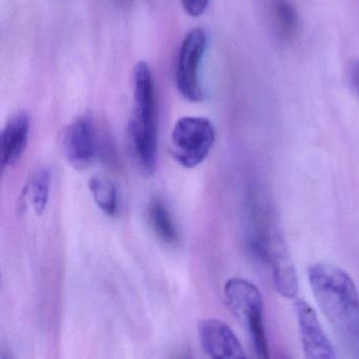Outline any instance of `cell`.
<instances>
[{
	"label": "cell",
	"instance_id": "cell-6",
	"mask_svg": "<svg viewBox=\"0 0 359 359\" xmlns=\"http://www.w3.org/2000/svg\"><path fill=\"white\" fill-rule=\"evenodd\" d=\"M207 33L194 29L184 37L176 66V86L180 94L191 102L203 100V93L199 79V68L207 49Z\"/></svg>",
	"mask_w": 359,
	"mask_h": 359
},
{
	"label": "cell",
	"instance_id": "cell-1",
	"mask_svg": "<svg viewBox=\"0 0 359 359\" xmlns=\"http://www.w3.org/2000/svg\"><path fill=\"white\" fill-rule=\"evenodd\" d=\"M308 279L317 304L351 357L359 358V293L352 277L336 266L312 264Z\"/></svg>",
	"mask_w": 359,
	"mask_h": 359
},
{
	"label": "cell",
	"instance_id": "cell-2",
	"mask_svg": "<svg viewBox=\"0 0 359 359\" xmlns=\"http://www.w3.org/2000/svg\"><path fill=\"white\" fill-rule=\"evenodd\" d=\"M248 250L252 257L269 264L277 292L287 299L297 297L298 279L287 245L266 203L253 201L250 207Z\"/></svg>",
	"mask_w": 359,
	"mask_h": 359
},
{
	"label": "cell",
	"instance_id": "cell-8",
	"mask_svg": "<svg viewBox=\"0 0 359 359\" xmlns=\"http://www.w3.org/2000/svg\"><path fill=\"white\" fill-rule=\"evenodd\" d=\"M96 146L95 130L87 117L73 121L62 132V153L75 169L83 170L91 165L96 154Z\"/></svg>",
	"mask_w": 359,
	"mask_h": 359
},
{
	"label": "cell",
	"instance_id": "cell-7",
	"mask_svg": "<svg viewBox=\"0 0 359 359\" xmlns=\"http://www.w3.org/2000/svg\"><path fill=\"white\" fill-rule=\"evenodd\" d=\"M296 319L304 354L311 359H333L335 348L327 337L314 309L304 299L295 300Z\"/></svg>",
	"mask_w": 359,
	"mask_h": 359
},
{
	"label": "cell",
	"instance_id": "cell-12",
	"mask_svg": "<svg viewBox=\"0 0 359 359\" xmlns=\"http://www.w3.org/2000/svg\"><path fill=\"white\" fill-rule=\"evenodd\" d=\"M51 184L52 171L46 167L37 170L26 186L25 196L30 201L33 209L39 215L45 213L49 201Z\"/></svg>",
	"mask_w": 359,
	"mask_h": 359
},
{
	"label": "cell",
	"instance_id": "cell-16",
	"mask_svg": "<svg viewBox=\"0 0 359 359\" xmlns=\"http://www.w3.org/2000/svg\"><path fill=\"white\" fill-rule=\"evenodd\" d=\"M348 79L359 97V58L351 60L348 67Z\"/></svg>",
	"mask_w": 359,
	"mask_h": 359
},
{
	"label": "cell",
	"instance_id": "cell-13",
	"mask_svg": "<svg viewBox=\"0 0 359 359\" xmlns=\"http://www.w3.org/2000/svg\"><path fill=\"white\" fill-rule=\"evenodd\" d=\"M89 187L98 208L107 215H115L118 196H117V189L114 182L107 176L97 174L90 180Z\"/></svg>",
	"mask_w": 359,
	"mask_h": 359
},
{
	"label": "cell",
	"instance_id": "cell-11",
	"mask_svg": "<svg viewBox=\"0 0 359 359\" xmlns=\"http://www.w3.org/2000/svg\"><path fill=\"white\" fill-rule=\"evenodd\" d=\"M147 216L153 232L163 243L174 245L180 241V233L173 216L163 201H153L149 205Z\"/></svg>",
	"mask_w": 359,
	"mask_h": 359
},
{
	"label": "cell",
	"instance_id": "cell-4",
	"mask_svg": "<svg viewBox=\"0 0 359 359\" xmlns=\"http://www.w3.org/2000/svg\"><path fill=\"white\" fill-rule=\"evenodd\" d=\"M224 297L233 314L243 325L254 352L259 358H269V344L264 325V300L259 289L247 279H229L224 285Z\"/></svg>",
	"mask_w": 359,
	"mask_h": 359
},
{
	"label": "cell",
	"instance_id": "cell-9",
	"mask_svg": "<svg viewBox=\"0 0 359 359\" xmlns=\"http://www.w3.org/2000/svg\"><path fill=\"white\" fill-rule=\"evenodd\" d=\"M198 337L203 352L217 359L245 358L243 346L224 321L203 319L198 323Z\"/></svg>",
	"mask_w": 359,
	"mask_h": 359
},
{
	"label": "cell",
	"instance_id": "cell-10",
	"mask_svg": "<svg viewBox=\"0 0 359 359\" xmlns=\"http://www.w3.org/2000/svg\"><path fill=\"white\" fill-rule=\"evenodd\" d=\"M31 121L28 113L20 111L10 117L0 136L3 169L13 167L26 151L30 135Z\"/></svg>",
	"mask_w": 359,
	"mask_h": 359
},
{
	"label": "cell",
	"instance_id": "cell-5",
	"mask_svg": "<svg viewBox=\"0 0 359 359\" xmlns=\"http://www.w3.org/2000/svg\"><path fill=\"white\" fill-rule=\"evenodd\" d=\"M214 142L215 129L209 119L182 117L172 131V154L182 167L193 169L207 158Z\"/></svg>",
	"mask_w": 359,
	"mask_h": 359
},
{
	"label": "cell",
	"instance_id": "cell-3",
	"mask_svg": "<svg viewBox=\"0 0 359 359\" xmlns=\"http://www.w3.org/2000/svg\"><path fill=\"white\" fill-rule=\"evenodd\" d=\"M134 107L128 128L130 151L138 169L153 175L158 159V114L150 67L136 65L133 75Z\"/></svg>",
	"mask_w": 359,
	"mask_h": 359
},
{
	"label": "cell",
	"instance_id": "cell-15",
	"mask_svg": "<svg viewBox=\"0 0 359 359\" xmlns=\"http://www.w3.org/2000/svg\"><path fill=\"white\" fill-rule=\"evenodd\" d=\"M182 7L184 11L192 16V18H198L201 14L205 13L209 5V0H182Z\"/></svg>",
	"mask_w": 359,
	"mask_h": 359
},
{
	"label": "cell",
	"instance_id": "cell-14",
	"mask_svg": "<svg viewBox=\"0 0 359 359\" xmlns=\"http://www.w3.org/2000/svg\"><path fill=\"white\" fill-rule=\"evenodd\" d=\"M272 12L277 28L283 36H291L296 32L298 15L290 0H273Z\"/></svg>",
	"mask_w": 359,
	"mask_h": 359
}]
</instances>
